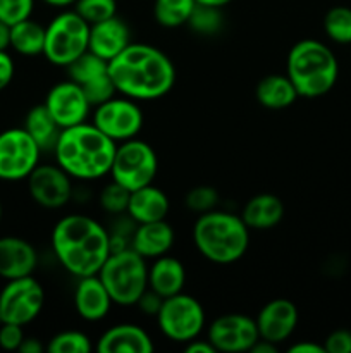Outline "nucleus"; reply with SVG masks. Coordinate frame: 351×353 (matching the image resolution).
Returning a JSON list of instances; mask_svg holds the SVG:
<instances>
[{
	"instance_id": "obj_1",
	"label": "nucleus",
	"mask_w": 351,
	"mask_h": 353,
	"mask_svg": "<svg viewBox=\"0 0 351 353\" xmlns=\"http://www.w3.org/2000/svg\"><path fill=\"white\" fill-rule=\"evenodd\" d=\"M109 74L119 95L136 102L164 99L176 85V65L155 45L131 41L109 62Z\"/></svg>"
},
{
	"instance_id": "obj_2",
	"label": "nucleus",
	"mask_w": 351,
	"mask_h": 353,
	"mask_svg": "<svg viewBox=\"0 0 351 353\" xmlns=\"http://www.w3.org/2000/svg\"><path fill=\"white\" fill-rule=\"evenodd\" d=\"M50 247L58 265L76 279L98 274L112 254L107 226L86 214L61 217L52 230Z\"/></svg>"
},
{
	"instance_id": "obj_3",
	"label": "nucleus",
	"mask_w": 351,
	"mask_h": 353,
	"mask_svg": "<svg viewBox=\"0 0 351 353\" xmlns=\"http://www.w3.org/2000/svg\"><path fill=\"white\" fill-rule=\"evenodd\" d=\"M116 148V141L86 121L62 130L52 154L74 181L92 183L109 176Z\"/></svg>"
},
{
	"instance_id": "obj_4",
	"label": "nucleus",
	"mask_w": 351,
	"mask_h": 353,
	"mask_svg": "<svg viewBox=\"0 0 351 353\" xmlns=\"http://www.w3.org/2000/svg\"><path fill=\"white\" fill-rule=\"evenodd\" d=\"M193 245L205 261L231 265L241 261L250 248V228L240 214L210 210L196 217L191 230Z\"/></svg>"
},
{
	"instance_id": "obj_5",
	"label": "nucleus",
	"mask_w": 351,
	"mask_h": 353,
	"mask_svg": "<svg viewBox=\"0 0 351 353\" xmlns=\"http://www.w3.org/2000/svg\"><path fill=\"white\" fill-rule=\"evenodd\" d=\"M286 74L295 85L299 99H320L336 86L339 62L329 45L305 38L289 50Z\"/></svg>"
},
{
	"instance_id": "obj_6",
	"label": "nucleus",
	"mask_w": 351,
	"mask_h": 353,
	"mask_svg": "<svg viewBox=\"0 0 351 353\" xmlns=\"http://www.w3.org/2000/svg\"><path fill=\"white\" fill-rule=\"evenodd\" d=\"M98 278L109 292L114 305L134 307L148 288V261L133 248L116 250L103 262Z\"/></svg>"
},
{
	"instance_id": "obj_7",
	"label": "nucleus",
	"mask_w": 351,
	"mask_h": 353,
	"mask_svg": "<svg viewBox=\"0 0 351 353\" xmlns=\"http://www.w3.org/2000/svg\"><path fill=\"white\" fill-rule=\"evenodd\" d=\"M89 24L74 9H64L45 26L43 57L57 68L69 64L88 52Z\"/></svg>"
},
{
	"instance_id": "obj_8",
	"label": "nucleus",
	"mask_w": 351,
	"mask_h": 353,
	"mask_svg": "<svg viewBox=\"0 0 351 353\" xmlns=\"http://www.w3.org/2000/svg\"><path fill=\"white\" fill-rule=\"evenodd\" d=\"M155 321L160 333L179 345L189 343L206 330V312L202 302L182 292L164 299Z\"/></svg>"
},
{
	"instance_id": "obj_9",
	"label": "nucleus",
	"mask_w": 351,
	"mask_h": 353,
	"mask_svg": "<svg viewBox=\"0 0 351 353\" xmlns=\"http://www.w3.org/2000/svg\"><path fill=\"white\" fill-rule=\"evenodd\" d=\"M158 172V157L150 143L140 138L117 143L110 165V179L129 192L151 185Z\"/></svg>"
},
{
	"instance_id": "obj_10",
	"label": "nucleus",
	"mask_w": 351,
	"mask_h": 353,
	"mask_svg": "<svg viewBox=\"0 0 351 353\" xmlns=\"http://www.w3.org/2000/svg\"><path fill=\"white\" fill-rule=\"evenodd\" d=\"M92 123L116 143L138 138L143 130L145 116L140 102L124 95H114L107 102L93 107Z\"/></svg>"
},
{
	"instance_id": "obj_11",
	"label": "nucleus",
	"mask_w": 351,
	"mask_h": 353,
	"mask_svg": "<svg viewBox=\"0 0 351 353\" xmlns=\"http://www.w3.org/2000/svg\"><path fill=\"white\" fill-rule=\"evenodd\" d=\"M41 148L24 128H9L0 133V181H26L41 159Z\"/></svg>"
},
{
	"instance_id": "obj_12",
	"label": "nucleus",
	"mask_w": 351,
	"mask_h": 353,
	"mask_svg": "<svg viewBox=\"0 0 351 353\" xmlns=\"http://www.w3.org/2000/svg\"><path fill=\"white\" fill-rule=\"evenodd\" d=\"M45 307V290L34 276L10 279L0 292L2 323L28 326Z\"/></svg>"
},
{
	"instance_id": "obj_13",
	"label": "nucleus",
	"mask_w": 351,
	"mask_h": 353,
	"mask_svg": "<svg viewBox=\"0 0 351 353\" xmlns=\"http://www.w3.org/2000/svg\"><path fill=\"white\" fill-rule=\"evenodd\" d=\"M74 179L58 164H38L26 178L28 193L38 207L47 210L64 209L74 196Z\"/></svg>"
},
{
	"instance_id": "obj_14",
	"label": "nucleus",
	"mask_w": 351,
	"mask_h": 353,
	"mask_svg": "<svg viewBox=\"0 0 351 353\" xmlns=\"http://www.w3.org/2000/svg\"><path fill=\"white\" fill-rule=\"evenodd\" d=\"M206 340L217 352L244 353L250 352L260 340L257 323L253 317L244 314H222L206 326Z\"/></svg>"
},
{
	"instance_id": "obj_15",
	"label": "nucleus",
	"mask_w": 351,
	"mask_h": 353,
	"mask_svg": "<svg viewBox=\"0 0 351 353\" xmlns=\"http://www.w3.org/2000/svg\"><path fill=\"white\" fill-rule=\"evenodd\" d=\"M43 105L62 130L86 123L93 110L81 86L72 79L55 83L47 92Z\"/></svg>"
},
{
	"instance_id": "obj_16",
	"label": "nucleus",
	"mask_w": 351,
	"mask_h": 353,
	"mask_svg": "<svg viewBox=\"0 0 351 353\" xmlns=\"http://www.w3.org/2000/svg\"><path fill=\"white\" fill-rule=\"evenodd\" d=\"M255 323L262 340L270 341L279 347L288 341L298 327V307L288 299H274L258 310Z\"/></svg>"
},
{
	"instance_id": "obj_17",
	"label": "nucleus",
	"mask_w": 351,
	"mask_h": 353,
	"mask_svg": "<svg viewBox=\"0 0 351 353\" xmlns=\"http://www.w3.org/2000/svg\"><path fill=\"white\" fill-rule=\"evenodd\" d=\"M72 303L76 314L86 323H100L109 316L114 307L112 299L98 274L78 278Z\"/></svg>"
},
{
	"instance_id": "obj_18",
	"label": "nucleus",
	"mask_w": 351,
	"mask_h": 353,
	"mask_svg": "<svg viewBox=\"0 0 351 353\" xmlns=\"http://www.w3.org/2000/svg\"><path fill=\"white\" fill-rule=\"evenodd\" d=\"M36 248L33 243L21 236H2L0 238V278L10 279L33 276L38 268Z\"/></svg>"
},
{
	"instance_id": "obj_19",
	"label": "nucleus",
	"mask_w": 351,
	"mask_h": 353,
	"mask_svg": "<svg viewBox=\"0 0 351 353\" xmlns=\"http://www.w3.org/2000/svg\"><path fill=\"white\" fill-rule=\"evenodd\" d=\"M95 348L100 353H151L155 343L150 333L138 324L119 323L100 334Z\"/></svg>"
},
{
	"instance_id": "obj_20",
	"label": "nucleus",
	"mask_w": 351,
	"mask_h": 353,
	"mask_svg": "<svg viewBox=\"0 0 351 353\" xmlns=\"http://www.w3.org/2000/svg\"><path fill=\"white\" fill-rule=\"evenodd\" d=\"M131 43V30L124 19L114 16L89 26L88 50L107 62L120 54Z\"/></svg>"
},
{
	"instance_id": "obj_21",
	"label": "nucleus",
	"mask_w": 351,
	"mask_h": 353,
	"mask_svg": "<svg viewBox=\"0 0 351 353\" xmlns=\"http://www.w3.org/2000/svg\"><path fill=\"white\" fill-rule=\"evenodd\" d=\"M176 243V231L167 219L155 223L136 224L131 240V248L147 261L169 254Z\"/></svg>"
},
{
	"instance_id": "obj_22",
	"label": "nucleus",
	"mask_w": 351,
	"mask_h": 353,
	"mask_svg": "<svg viewBox=\"0 0 351 353\" xmlns=\"http://www.w3.org/2000/svg\"><path fill=\"white\" fill-rule=\"evenodd\" d=\"M169 210H171V202L167 193L151 183L131 192L126 214L136 224H143L167 219Z\"/></svg>"
},
{
	"instance_id": "obj_23",
	"label": "nucleus",
	"mask_w": 351,
	"mask_h": 353,
	"mask_svg": "<svg viewBox=\"0 0 351 353\" xmlns=\"http://www.w3.org/2000/svg\"><path fill=\"white\" fill-rule=\"evenodd\" d=\"M284 202L274 193L253 195L241 209V219L250 231H267L277 226L284 219Z\"/></svg>"
},
{
	"instance_id": "obj_24",
	"label": "nucleus",
	"mask_w": 351,
	"mask_h": 353,
	"mask_svg": "<svg viewBox=\"0 0 351 353\" xmlns=\"http://www.w3.org/2000/svg\"><path fill=\"white\" fill-rule=\"evenodd\" d=\"M148 265V288L157 292L162 299L178 295L184 290L186 268L179 259L165 254L150 261Z\"/></svg>"
},
{
	"instance_id": "obj_25",
	"label": "nucleus",
	"mask_w": 351,
	"mask_h": 353,
	"mask_svg": "<svg viewBox=\"0 0 351 353\" xmlns=\"http://www.w3.org/2000/svg\"><path fill=\"white\" fill-rule=\"evenodd\" d=\"M255 97L264 109L284 110L299 99L288 74H267L255 86Z\"/></svg>"
},
{
	"instance_id": "obj_26",
	"label": "nucleus",
	"mask_w": 351,
	"mask_h": 353,
	"mask_svg": "<svg viewBox=\"0 0 351 353\" xmlns=\"http://www.w3.org/2000/svg\"><path fill=\"white\" fill-rule=\"evenodd\" d=\"M24 130L30 133V137L36 141L38 147L41 148V152H52L54 150L55 143L58 140V134H61L62 128L58 126L57 121L52 117V114L48 112L47 107L43 103H38V105L31 107L28 110L26 117H24Z\"/></svg>"
},
{
	"instance_id": "obj_27",
	"label": "nucleus",
	"mask_w": 351,
	"mask_h": 353,
	"mask_svg": "<svg viewBox=\"0 0 351 353\" xmlns=\"http://www.w3.org/2000/svg\"><path fill=\"white\" fill-rule=\"evenodd\" d=\"M45 26L38 21L28 19L10 26V48L23 57L43 55Z\"/></svg>"
},
{
	"instance_id": "obj_28",
	"label": "nucleus",
	"mask_w": 351,
	"mask_h": 353,
	"mask_svg": "<svg viewBox=\"0 0 351 353\" xmlns=\"http://www.w3.org/2000/svg\"><path fill=\"white\" fill-rule=\"evenodd\" d=\"M196 0H153V19L158 26L176 30L186 26Z\"/></svg>"
},
{
	"instance_id": "obj_29",
	"label": "nucleus",
	"mask_w": 351,
	"mask_h": 353,
	"mask_svg": "<svg viewBox=\"0 0 351 353\" xmlns=\"http://www.w3.org/2000/svg\"><path fill=\"white\" fill-rule=\"evenodd\" d=\"M323 33L337 45H351V7H330L323 16Z\"/></svg>"
},
{
	"instance_id": "obj_30",
	"label": "nucleus",
	"mask_w": 351,
	"mask_h": 353,
	"mask_svg": "<svg viewBox=\"0 0 351 353\" xmlns=\"http://www.w3.org/2000/svg\"><path fill=\"white\" fill-rule=\"evenodd\" d=\"M65 71H67L69 79H72L79 86H83L86 83L93 81L95 78L107 74L109 72V62L88 50L81 57L76 59L72 64H69L65 68Z\"/></svg>"
},
{
	"instance_id": "obj_31",
	"label": "nucleus",
	"mask_w": 351,
	"mask_h": 353,
	"mask_svg": "<svg viewBox=\"0 0 351 353\" xmlns=\"http://www.w3.org/2000/svg\"><path fill=\"white\" fill-rule=\"evenodd\" d=\"M188 26L193 33L200 34V37H215L224 26L222 9L196 3L195 10L188 21Z\"/></svg>"
},
{
	"instance_id": "obj_32",
	"label": "nucleus",
	"mask_w": 351,
	"mask_h": 353,
	"mask_svg": "<svg viewBox=\"0 0 351 353\" xmlns=\"http://www.w3.org/2000/svg\"><path fill=\"white\" fill-rule=\"evenodd\" d=\"M92 350V338L78 330L61 331L54 334L47 345L48 353H89Z\"/></svg>"
},
{
	"instance_id": "obj_33",
	"label": "nucleus",
	"mask_w": 351,
	"mask_h": 353,
	"mask_svg": "<svg viewBox=\"0 0 351 353\" xmlns=\"http://www.w3.org/2000/svg\"><path fill=\"white\" fill-rule=\"evenodd\" d=\"M131 192L124 188L123 185L110 179L98 193V205L109 216H123L127 210V203H129Z\"/></svg>"
},
{
	"instance_id": "obj_34",
	"label": "nucleus",
	"mask_w": 351,
	"mask_h": 353,
	"mask_svg": "<svg viewBox=\"0 0 351 353\" xmlns=\"http://www.w3.org/2000/svg\"><path fill=\"white\" fill-rule=\"evenodd\" d=\"M220 195L217 188L210 185H200L189 190L184 196L186 209L191 210L193 214L200 216V214H206L210 210L219 209Z\"/></svg>"
},
{
	"instance_id": "obj_35",
	"label": "nucleus",
	"mask_w": 351,
	"mask_h": 353,
	"mask_svg": "<svg viewBox=\"0 0 351 353\" xmlns=\"http://www.w3.org/2000/svg\"><path fill=\"white\" fill-rule=\"evenodd\" d=\"M72 9L92 26L117 16V0H76Z\"/></svg>"
},
{
	"instance_id": "obj_36",
	"label": "nucleus",
	"mask_w": 351,
	"mask_h": 353,
	"mask_svg": "<svg viewBox=\"0 0 351 353\" xmlns=\"http://www.w3.org/2000/svg\"><path fill=\"white\" fill-rule=\"evenodd\" d=\"M134 228H136V223H134L127 214L116 216V221L107 228V230H109L110 247H112V252L131 248V240H133Z\"/></svg>"
},
{
	"instance_id": "obj_37",
	"label": "nucleus",
	"mask_w": 351,
	"mask_h": 353,
	"mask_svg": "<svg viewBox=\"0 0 351 353\" xmlns=\"http://www.w3.org/2000/svg\"><path fill=\"white\" fill-rule=\"evenodd\" d=\"M34 0H0V21L9 26L33 16Z\"/></svg>"
},
{
	"instance_id": "obj_38",
	"label": "nucleus",
	"mask_w": 351,
	"mask_h": 353,
	"mask_svg": "<svg viewBox=\"0 0 351 353\" xmlns=\"http://www.w3.org/2000/svg\"><path fill=\"white\" fill-rule=\"evenodd\" d=\"M24 338H26V334H24V326L12 323L0 324V348H2V350L17 352Z\"/></svg>"
},
{
	"instance_id": "obj_39",
	"label": "nucleus",
	"mask_w": 351,
	"mask_h": 353,
	"mask_svg": "<svg viewBox=\"0 0 351 353\" xmlns=\"http://www.w3.org/2000/svg\"><path fill=\"white\" fill-rule=\"evenodd\" d=\"M326 353H351V331L350 330H336L327 334L323 340Z\"/></svg>"
},
{
	"instance_id": "obj_40",
	"label": "nucleus",
	"mask_w": 351,
	"mask_h": 353,
	"mask_svg": "<svg viewBox=\"0 0 351 353\" xmlns=\"http://www.w3.org/2000/svg\"><path fill=\"white\" fill-rule=\"evenodd\" d=\"M162 302H164V299H162V296L158 295L157 292L147 288V290H145L143 295L138 299L136 305H134V307H136V309L140 310L143 316L153 317V319H155V317H157V314H158V310H160Z\"/></svg>"
},
{
	"instance_id": "obj_41",
	"label": "nucleus",
	"mask_w": 351,
	"mask_h": 353,
	"mask_svg": "<svg viewBox=\"0 0 351 353\" xmlns=\"http://www.w3.org/2000/svg\"><path fill=\"white\" fill-rule=\"evenodd\" d=\"M14 74H16L14 59L10 57L9 52H0V92H3L12 83Z\"/></svg>"
},
{
	"instance_id": "obj_42",
	"label": "nucleus",
	"mask_w": 351,
	"mask_h": 353,
	"mask_svg": "<svg viewBox=\"0 0 351 353\" xmlns=\"http://www.w3.org/2000/svg\"><path fill=\"white\" fill-rule=\"evenodd\" d=\"M184 352L186 353H217L215 348H213V345L206 340V336L205 338L198 336L195 338V340L189 341V343H186Z\"/></svg>"
},
{
	"instance_id": "obj_43",
	"label": "nucleus",
	"mask_w": 351,
	"mask_h": 353,
	"mask_svg": "<svg viewBox=\"0 0 351 353\" xmlns=\"http://www.w3.org/2000/svg\"><path fill=\"white\" fill-rule=\"evenodd\" d=\"M289 353H326V348L320 343H313V341H298V343L291 345L288 348Z\"/></svg>"
},
{
	"instance_id": "obj_44",
	"label": "nucleus",
	"mask_w": 351,
	"mask_h": 353,
	"mask_svg": "<svg viewBox=\"0 0 351 353\" xmlns=\"http://www.w3.org/2000/svg\"><path fill=\"white\" fill-rule=\"evenodd\" d=\"M47 350V347H45L43 343H41L38 338L34 336H26L23 340V343H21L19 347V353H43Z\"/></svg>"
},
{
	"instance_id": "obj_45",
	"label": "nucleus",
	"mask_w": 351,
	"mask_h": 353,
	"mask_svg": "<svg viewBox=\"0 0 351 353\" xmlns=\"http://www.w3.org/2000/svg\"><path fill=\"white\" fill-rule=\"evenodd\" d=\"M10 48V26L0 21V52H7Z\"/></svg>"
},
{
	"instance_id": "obj_46",
	"label": "nucleus",
	"mask_w": 351,
	"mask_h": 353,
	"mask_svg": "<svg viewBox=\"0 0 351 353\" xmlns=\"http://www.w3.org/2000/svg\"><path fill=\"white\" fill-rule=\"evenodd\" d=\"M277 345L270 343V341H265V340H258L257 343L253 345V348H251L250 353H275L277 352Z\"/></svg>"
},
{
	"instance_id": "obj_47",
	"label": "nucleus",
	"mask_w": 351,
	"mask_h": 353,
	"mask_svg": "<svg viewBox=\"0 0 351 353\" xmlns=\"http://www.w3.org/2000/svg\"><path fill=\"white\" fill-rule=\"evenodd\" d=\"M45 6L52 7V9H69V7H74L76 0H41Z\"/></svg>"
},
{
	"instance_id": "obj_48",
	"label": "nucleus",
	"mask_w": 351,
	"mask_h": 353,
	"mask_svg": "<svg viewBox=\"0 0 351 353\" xmlns=\"http://www.w3.org/2000/svg\"><path fill=\"white\" fill-rule=\"evenodd\" d=\"M231 2H233V0H196V3H200V6H212L219 7V9H224V7L229 6Z\"/></svg>"
},
{
	"instance_id": "obj_49",
	"label": "nucleus",
	"mask_w": 351,
	"mask_h": 353,
	"mask_svg": "<svg viewBox=\"0 0 351 353\" xmlns=\"http://www.w3.org/2000/svg\"><path fill=\"white\" fill-rule=\"evenodd\" d=\"M2 216H3V209H2V203H0V221H2Z\"/></svg>"
},
{
	"instance_id": "obj_50",
	"label": "nucleus",
	"mask_w": 351,
	"mask_h": 353,
	"mask_svg": "<svg viewBox=\"0 0 351 353\" xmlns=\"http://www.w3.org/2000/svg\"><path fill=\"white\" fill-rule=\"evenodd\" d=\"M0 324H2V314H0Z\"/></svg>"
}]
</instances>
